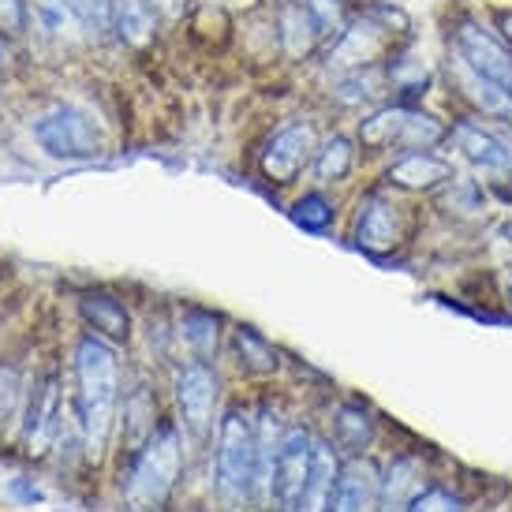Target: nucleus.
<instances>
[{
	"mask_svg": "<svg viewBox=\"0 0 512 512\" xmlns=\"http://www.w3.org/2000/svg\"><path fill=\"white\" fill-rule=\"evenodd\" d=\"M217 490L232 505L258 494V434L243 404H232L217 427Z\"/></svg>",
	"mask_w": 512,
	"mask_h": 512,
	"instance_id": "obj_4",
	"label": "nucleus"
},
{
	"mask_svg": "<svg viewBox=\"0 0 512 512\" xmlns=\"http://www.w3.org/2000/svg\"><path fill=\"white\" fill-rule=\"evenodd\" d=\"M311 453H314L311 430L288 427L285 438H281V449H277V460H273L270 490H266V498L277 505V512H296V501L303 494L307 471H311Z\"/></svg>",
	"mask_w": 512,
	"mask_h": 512,
	"instance_id": "obj_11",
	"label": "nucleus"
},
{
	"mask_svg": "<svg viewBox=\"0 0 512 512\" xmlns=\"http://www.w3.org/2000/svg\"><path fill=\"white\" fill-rule=\"evenodd\" d=\"M303 8H307V15L314 19V27H318V34H322V42H329L333 34H341L344 23L352 19L344 0H303Z\"/></svg>",
	"mask_w": 512,
	"mask_h": 512,
	"instance_id": "obj_27",
	"label": "nucleus"
},
{
	"mask_svg": "<svg viewBox=\"0 0 512 512\" xmlns=\"http://www.w3.org/2000/svg\"><path fill=\"white\" fill-rule=\"evenodd\" d=\"M19 393H23L19 370L0 367V430H4V423H8V419L15 415V408H19Z\"/></svg>",
	"mask_w": 512,
	"mask_h": 512,
	"instance_id": "obj_29",
	"label": "nucleus"
},
{
	"mask_svg": "<svg viewBox=\"0 0 512 512\" xmlns=\"http://www.w3.org/2000/svg\"><path fill=\"white\" fill-rule=\"evenodd\" d=\"M292 221H296L303 232H326L333 221H337V206L329 195L322 191H307L292 202Z\"/></svg>",
	"mask_w": 512,
	"mask_h": 512,
	"instance_id": "obj_25",
	"label": "nucleus"
},
{
	"mask_svg": "<svg viewBox=\"0 0 512 512\" xmlns=\"http://www.w3.org/2000/svg\"><path fill=\"white\" fill-rule=\"evenodd\" d=\"M441 143H449V124L408 101H385L359 120V146L370 154L397 157L412 150H438Z\"/></svg>",
	"mask_w": 512,
	"mask_h": 512,
	"instance_id": "obj_2",
	"label": "nucleus"
},
{
	"mask_svg": "<svg viewBox=\"0 0 512 512\" xmlns=\"http://www.w3.org/2000/svg\"><path fill=\"white\" fill-rule=\"evenodd\" d=\"M329 98L341 109H378L385 101H393V83H389V68L385 64H367V68H352L344 75H333Z\"/></svg>",
	"mask_w": 512,
	"mask_h": 512,
	"instance_id": "obj_15",
	"label": "nucleus"
},
{
	"mask_svg": "<svg viewBox=\"0 0 512 512\" xmlns=\"http://www.w3.org/2000/svg\"><path fill=\"white\" fill-rule=\"evenodd\" d=\"M509 303H512V292H509Z\"/></svg>",
	"mask_w": 512,
	"mask_h": 512,
	"instance_id": "obj_37",
	"label": "nucleus"
},
{
	"mask_svg": "<svg viewBox=\"0 0 512 512\" xmlns=\"http://www.w3.org/2000/svg\"><path fill=\"white\" fill-rule=\"evenodd\" d=\"M27 23H30L27 0H0V30H8V34H23Z\"/></svg>",
	"mask_w": 512,
	"mask_h": 512,
	"instance_id": "obj_30",
	"label": "nucleus"
},
{
	"mask_svg": "<svg viewBox=\"0 0 512 512\" xmlns=\"http://www.w3.org/2000/svg\"><path fill=\"white\" fill-rule=\"evenodd\" d=\"M449 143L468 157L471 165H479L486 172H512V154L501 131H490L479 124V116H460L456 124H449Z\"/></svg>",
	"mask_w": 512,
	"mask_h": 512,
	"instance_id": "obj_13",
	"label": "nucleus"
},
{
	"mask_svg": "<svg viewBox=\"0 0 512 512\" xmlns=\"http://www.w3.org/2000/svg\"><path fill=\"white\" fill-rule=\"evenodd\" d=\"M154 430H157V400L146 385H135L128 397H124V438H128V453H135Z\"/></svg>",
	"mask_w": 512,
	"mask_h": 512,
	"instance_id": "obj_22",
	"label": "nucleus"
},
{
	"mask_svg": "<svg viewBox=\"0 0 512 512\" xmlns=\"http://www.w3.org/2000/svg\"><path fill=\"white\" fill-rule=\"evenodd\" d=\"M449 53H456L479 75L512 90V49L494 34V27H486L483 19H475L468 12L456 15L453 30H449Z\"/></svg>",
	"mask_w": 512,
	"mask_h": 512,
	"instance_id": "obj_7",
	"label": "nucleus"
},
{
	"mask_svg": "<svg viewBox=\"0 0 512 512\" xmlns=\"http://www.w3.org/2000/svg\"><path fill=\"white\" fill-rule=\"evenodd\" d=\"M378 498H382V479L374 464L363 456H352L348 464H341L326 512H378Z\"/></svg>",
	"mask_w": 512,
	"mask_h": 512,
	"instance_id": "obj_16",
	"label": "nucleus"
},
{
	"mask_svg": "<svg viewBox=\"0 0 512 512\" xmlns=\"http://www.w3.org/2000/svg\"><path fill=\"white\" fill-rule=\"evenodd\" d=\"M34 143L57 161H94L105 154V128L86 105L60 101L30 124Z\"/></svg>",
	"mask_w": 512,
	"mask_h": 512,
	"instance_id": "obj_5",
	"label": "nucleus"
},
{
	"mask_svg": "<svg viewBox=\"0 0 512 512\" xmlns=\"http://www.w3.org/2000/svg\"><path fill=\"white\" fill-rule=\"evenodd\" d=\"M501 135H505V143H509V154H512V128H505Z\"/></svg>",
	"mask_w": 512,
	"mask_h": 512,
	"instance_id": "obj_34",
	"label": "nucleus"
},
{
	"mask_svg": "<svg viewBox=\"0 0 512 512\" xmlns=\"http://www.w3.org/2000/svg\"><path fill=\"white\" fill-rule=\"evenodd\" d=\"M494 34L512 49V8H494Z\"/></svg>",
	"mask_w": 512,
	"mask_h": 512,
	"instance_id": "obj_31",
	"label": "nucleus"
},
{
	"mask_svg": "<svg viewBox=\"0 0 512 512\" xmlns=\"http://www.w3.org/2000/svg\"><path fill=\"white\" fill-rule=\"evenodd\" d=\"M217 400H221V378L210 363L191 359L176 370V408H180V423L195 441L210 438L217 415Z\"/></svg>",
	"mask_w": 512,
	"mask_h": 512,
	"instance_id": "obj_9",
	"label": "nucleus"
},
{
	"mask_svg": "<svg viewBox=\"0 0 512 512\" xmlns=\"http://www.w3.org/2000/svg\"><path fill=\"white\" fill-rule=\"evenodd\" d=\"M180 337L191 344V352L210 363L217 356V344H221V318L206 307H187L184 318H180Z\"/></svg>",
	"mask_w": 512,
	"mask_h": 512,
	"instance_id": "obj_23",
	"label": "nucleus"
},
{
	"mask_svg": "<svg viewBox=\"0 0 512 512\" xmlns=\"http://www.w3.org/2000/svg\"><path fill=\"white\" fill-rule=\"evenodd\" d=\"M232 344H236V356H240V367L247 374H258V378H266L273 370L281 367V356H277V348H273L255 326H236L232 329Z\"/></svg>",
	"mask_w": 512,
	"mask_h": 512,
	"instance_id": "obj_24",
	"label": "nucleus"
},
{
	"mask_svg": "<svg viewBox=\"0 0 512 512\" xmlns=\"http://www.w3.org/2000/svg\"><path fill=\"white\" fill-rule=\"evenodd\" d=\"M79 311H83L86 326L94 329L98 337H109V341H128L131 337V318L128 307L120 299L105 296V292H86L79 299Z\"/></svg>",
	"mask_w": 512,
	"mask_h": 512,
	"instance_id": "obj_20",
	"label": "nucleus"
},
{
	"mask_svg": "<svg viewBox=\"0 0 512 512\" xmlns=\"http://www.w3.org/2000/svg\"><path fill=\"white\" fill-rule=\"evenodd\" d=\"M505 236H509V240H512V221H509V225H505Z\"/></svg>",
	"mask_w": 512,
	"mask_h": 512,
	"instance_id": "obj_36",
	"label": "nucleus"
},
{
	"mask_svg": "<svg viewBox=\"0 0 512 512\" xmlns=\"http://www.w3.org/2000/svg\"><path fill=\"white\" fill-rule=\"evenodd\" d=\"M318 128H314L307 116H296V120H288L281 128L273 131L266 146H262V157H258V169L262 176L277 187H288L296 184L303 169L314 161V150H318Z\"/></svg>",
	"mask_w": 512,
	"mask_h": 512,
	"instance_id": "obj_8",
	"label": "nucleus"
},
{
	"mask_svg": "<svg viewBox=\"0 0 512 512\" xmlns=\"http://www.w3.org/2000/svg\"><path fill=\"white\" fill-rule=\"evenodd\" d=\"M277 38H281L285 57H292V60L311 57L314 49L322 45V34H318L314 19L307 15V8H303V0H285V8L277 15Z\"/></svg>",
	"mask_w": 512,
	"mask_h": 512,
	"instance_id": "obj_18",
	"label": "nucleus"
},
{
	"mask_svg": "<svg viewBox=\"0 0 512 512\" xmlns=\"http://www.w3.org/2000/svg\"><path fill=\"white\" fill-rule=\"evenodd\" d=\"M337 438L348 445V449H367L370 438H374V419L363 404H344L337 412Z\"/></svg>",
	"mask_w": 512,
	"mask_h": 512,
	"instance_id": "obj_26",
	"label": "nucleus"
},
{
	"mask_svg": "<svg viewBox=\"0 0 512 512\" xmlns=\"http://www.w3.org/2000/svg\"><path fill=\"white\" fill-rule=\"evenodd\" d=\"M184 468L180 430L172 423H157V430L131 453V468L124 475V498L135 512H157L176 490Z\"/></svg>",
	"mask_w": 512,
	"mask_h": 512,
	"instance_id": "obj_3",
	"label": "nucleus"
},
{
	"mask_svg": "<svg viewBox=\"0 0 512 512\" xmlns=\"http://www.w3.org/2000/svg\"><path fill=\"white\" fill-rule=\"evenodd\" d=\"M397 49H400L397 30L370 8V12H363V15H352V19L344 23L341 34L329 38L326 53H322V64H326V72L344 75V72H352V68L385 64Z\"/></svg>",
	"mask_w": 512,
	"mask_h": 512,
	"instance_id": "obj_6",
	"label": "nucleus"
},
{
	"mask_svg": "<svg viewBox=\"0 0 512 512\" xmlns=\"http://www.w3.org/2000/svg\"><path fill=\"white\" fill-rule=\"evenodd\" d=\"M449 180H456L453 161L438 150H412V154H397L385 169V184L397 191H438Z\"/></svg>",
	"mask_w": 512,
	"mask_h": 512,
	"instance_id": "obj_14",
	"label": "nucleus"
},
{
	"mask_svg": "<svg viewBox=\"0 0 512 512\" xmlns=\"http://www.w3.org/2000/svg\"><path fill=\"white\" fill-rule=\"evenodd\" d=\"M337 475H341V460L333 453V445L314 438L311 471H307L303 494L296 501V512H326L329 498H333V486H337Z\"/></svg>",
	"mask_w": 512,
	"mask_h": 512,
	"instance_id": "obj_17",
	"label": "nucleus"
},
{
	"mask_svg": "<svg viewBox=\"0 0 512 512\" xmlns=\"http://www.w3.org/2000/svg\"><path fill=\"white\" fill-rule=\"evenodd\" d=\"M404 236H408L404 206H397L385 191H374L359 202L356 228H352V240L359 251H367L370 258H385L404 243Z\"/></svg>",
	"mask_w": 512,
	"mask_h": 512,
	"instance_id": "obj_10",
	"label": "nucleus"
},
{
	"mask_svg": "<svg viewBox=\"0 0 512 512\" xmlns=\"http://www.w3.org/2000/svg\"><path fill=\"white\" fill-rule=\"evenodd\" d=\"M404 512H464V501L456 498L453 490H441V486H419L408 501V509Z\"/></svg>",
	"mask_w": 512,
	"mask_h": 512,
	"instance_id": "obj_28",
	"label": "nucleus"
},
{
	"mask_svg": "<svg viewBox=\"0 0 512 512\" xmlns=\"http://www.w3.org/2000/svg\"><path fill=\"white\" fill-rule=\"evenodd\" d=\"M157 30V15L150 8V0H116V15H113V34L128 49H143V45L154 42Z\"/></svg>",
	"mask_w": 512,
	"mask_h": 512,
	"instance_id": "obj_21",
	"label": "nucleus"
},
{
	"mask_svg": "<svg viewBox=\"0 0 512 512\" xmlns=\"http://www.w3.org/2000/svg\"><path fill=\"white\" fill-rule=\"evenodd\" d=\"M378 512H404V509H389V505H378Z\"/></svg>",
	"mask_w": 512,
	"mask_h": 512,
	"instance_id": "obj_35",
	"label": "nucleus"
},
{
	"mask_svg": "<svg viewBox=\"0 0 512 512\" xmlns=\"http://www.w3.org/2000/svg\"><path fill=\"white\" fill-rule=\"evenodd\" d=\"M64 400H60V382L57 374H45L42 382L34 385L27 404V419H23V441H27V456L42 460L53 441L60 438V427H64Z\"/></svg>",
	"mask_w": 512,
	"mask_h": 512,
	"instance_id": "obj_12",
	"label": "nucleus"
},
{
	"mask_svg": "<svg viewBox=\"0 0 512 512\" xmlns=\"http://www.w3.org/2000/svg\"><path fill=\"white\" fill-rule=\"evenodd\" d=\"M150 8H154L157 19H180L187 8V0H150Z\"/></svg>",
	"mask_w": 512,
	"mask_h": 512,
	"instance_id": "obj_32",
	"label": "nucleus"
},
{
	"mask_svg": "<svg viewBox=\"0 0 512 512\" xmlns=\"http://www.w3.org/2000/svg\"><path fill=\"white\" fill-rule=\"evenodd\" d=\"M116 404H120V359L98 333L75 344V412L83 430L86 460H101L113 438Z\"/></svg>",
	"mask_w": 512,
	"mask_h": 512,
	"instance_id": "obj_1",
	"label": "nucleus"
},
{
	"mask_svg": "<svg viewBox=\"0 0 512 512\" xmlns=\"http://www.w3.org/2000/svg\"><path fill=\"white\" fill-rule=\"evenodd\" d=\"M8 72V45H4V38H0V75Z\"/></svg>",
	"mask_w": 512,
	"mask_h": 512,
	"instance_id": "obj_33",
	"label": "nucleus"
},
{
	"mask_svg": "<svg viewBox=\"0 0 512 512\" xmlns=\"http://www.w3.org/2000/svg\"><path fill=\"white\" fill-rule=\"evenodd\" d=\"M356 157H359V143L352 139V135H344V131H333V135H326L322 143H318V150H314V180L318 184H341V180H348L352 176V169H356Z\"/></svg>",
	"mask_w": 512,
	"mask_h": 512,
	"instance_id": "obj_19",
	"label": "nucleus"
}]
</instances>
